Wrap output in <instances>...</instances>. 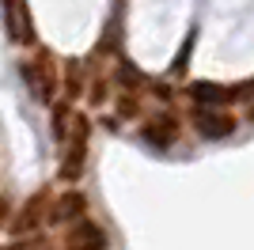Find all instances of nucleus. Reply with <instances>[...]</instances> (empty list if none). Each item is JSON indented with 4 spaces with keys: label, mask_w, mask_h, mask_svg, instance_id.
<instances>
[{
    "label": "nucleus",
    "mask_w": 254,
    "mask_h": 250,
    "mask_svg": "<svg viewBox=\"0 0 254 250\" xmlns=\"http://www.w3.org/2000/svg\"><path fill=\"white\" fill-rule=\"evenodd\" d=\"M4 4V27L11 42H31V23H27V0H0Z\"/></svg>",
    "instance_id": "f257e3e1"
},
{
    "label": "nucleus",
    "mask_w": 254,
    "mask_h": 250,
    "mask_svg": "<svg viewBox=\"0 0 254 250\" xmlns=\"http://www.w3.org/2000/svg\"><path fill=\"white\" fill-rule=\"evenodd\" d=\"M193 125L201 129V136H228L232 133V118L224 114H216V103H212V114H205L201 106H193Z\"/></svg>",
    "instance_id": "f03ea898"
}]
</instances>
